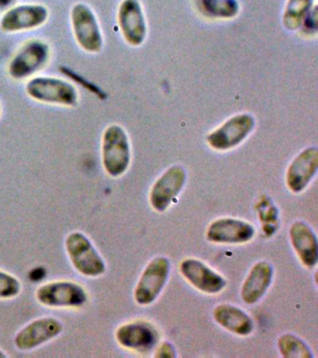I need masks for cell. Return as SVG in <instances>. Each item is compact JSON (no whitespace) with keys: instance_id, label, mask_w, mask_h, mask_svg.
I'll list each match as a JSON object with an SVG mask.
<instances>
[{"instance_id":"8992f818","label":"cell","mask_w":318,"mask_h":358,"mask_svg":"<svg viewBox=\"0 0 318 358\" xmlns=\"http://www.w3.org/2000/svg\"><path fill=\"white\" fill-rule=\"evenodd\" d=\"M171 263L166 257H156L150 260L133 291V299L141 306L152 304L160 296L168 281Z\"/></svg>"},{"instance_id":"484cf974","label":"cell","mask_w":318,"mask_h":358,"mask_svg":"<svg viewBox=\"0 0 318 358\" xmlns=\"http://www.w3.org/2000/svg\"><path fill=\"white\" fill-rule=\"evenodd\" d=\"M16 0H0V10H6L15 5Z\"/></svg>"},{"instance_id":"ac0fdd59","label":"cell","mask_w":318,"mask_h":358,"mask_svg":"<svg viewBox=\"0 0 318 358\" xmlns=\"http://www.w3.org/2000/svg\"><path fill=\"white\" fill-rule=\"evenodd\" d=\"M273 279V268L270 263L261 260L252 266L243 282L241 298L245 303L256 304L261 301L270 287Z\"/></svg>"},{"instance_id":"277c9868","label":"cell","mask_w":318,"mask_h":358,"mask_svg":"<svg viewBox=\"0 0 318 358\" xmlns=\"http://www.w3.org/2000/svg\"><path fill=\"white\" fill-rule=\"evenodd\" d=\"M72 33L83 52L96 55L104 47V36L93 8L83 2L73 5L71 10Z\"/></svg>"},{"instance_id":"d6986e66","label":"cell","mask_w":318,"mask_h":358,"mask_svg":"<svg viewBox=\"0 0 318 358\" xmlns=\"http://www.w3.org/2000/svg\"><path fill=\"white\" fill-rule=\"evenodd\" d=\"M213 318L223 329L241 337L252 334L255 329L252 317L236 305H217L213 310Z\"/></svg>"},{"instance_id":"cb8c5ba5","label":"cell","mask_w":318,"mask_h":358,"mask_svg":"<svg viewBox=\"0 0 318 358\" xmlns=\"http://www.w3.org/2000/svg\"><path fill=\"white\" fill-rule=\"evenodd\" d=\"M303 27L304 31H307L310 34L317 32V6H315L314 8H312L311 11L308 14H307L305 18H304L303 21V24H301V27Z\"/></svg>"},{"instance_id":"6da1fadb","label":"cell","mask_w":318,"mask_h":358,"mask_svg":"<svg viewBox=\"0 0 318 358\" xmlns=\"http://www.w3.org/2000/svg\"><path fill=\"white\" fill-rule=\"evenodd\" d=\"M24 91L27 96L44 105L74 108L79 103L76 86L54 76H35L27 80Z\"/></svg>"},{"instance_id":"5b68a950","label":"cell","mask_w":318,"mask_h":358,"mask_svg":"<svg viewBox=\"0 0 318 358\" xmlns=\"http://www.w3.org/2000/svg\"><path fill=\"white\" fill-rule=\"evenodd\" d=\"M66 253L75 270L83 276L99 277L107 271L104 259L85 234L73 231L65 242Z\"/></svg>"},{"instance_id":"3957f363","label":"cell","mask_w":318,"mask_h":358,"mask_svg":"<svg viewBox=\"0 0 318 358\" xmlns=\"http://www.w3.org/2000/svg\"><path fill=\"white\" fill-rule=\"evenodd\" d=\"M52 56L50 45L43 39H29L22 44L8 64V74L13 80H29L45 69Z\"/></svg>"},{"instance_id":"4316f807","label":"cell","mask_w":318,"mask_h":358,"mask_svg":"<svg viewBox=\"0 0 318 358\" xmlns=\"http://www.w3.org/2000/svg\"><path fill=\"white\" fill-rule=\"evenodd\" d=\"M2 357H7V355L5 354V352L3 351H2L1 349H0V358H2Z\"/></svg>"},{"instance_id":"9a60e30c","label":"cell","mask_w":318,"mask_h":358,"mask_svg":"<svg viewBox=\"0 0 318 358\" xmlns=\"http://www.w3.org/2000/svg\"><path fill=\"white\" fill-rule=\"evenodd\" d=\"M318 169L317 147H309L301 151L287 167L286 184L290 192L298 194L311 183Z\"/></svg>"},{"instance_id":"e0dca14e","label":"cell","mask_w":318,"mask_h":358,"mask_svg":"<svg viewBox=\"0 0 318 358\" xmlns=\"http://www.w3.org/2000/svg\"><path fill=\"white\" fill-rule=\"evenodd\" d=\"M289 234L292 248L303 265L315 268L318 262V242L311 227L303 221H295L290 226Z\"/></svg>"},{"instance_id":"d4e9b609","label":"cell","mask_w":318,"mask_h":358,"mask_svg":"<svg viewBox=\"0 0 318 358\" xmlns=\"http://www.w3.org/2000/svg\"><path fill=\"white\" fill-rule=\"evenodd\" d=\"M154 357L157 358H175L178 357L174 345L169 341H164L156 350Z\"/></svg>"},{"instance_id":"7402d4cb","label":"cell","mask_w":318,"mask_h":358,"mask_svg":"<svg viewBox=\"0 0 318 358\" xmlns=\"http://www.w3.org/2000/svg\"><path fill=\"white\" fill-rule=\"evenodd\" d=\"M200 6L206 16L215 19H233L240 10L237 0H200Z\"/></svg>"},{"instance_id":"603a6c76","label":"cell","mask_w":318,"mask_h":358,"mask_svg":"<svg viewBox=\"0 0 318 358\" xmlns=\"http://www.w3.org/2000/svg\"><path fill=\"white\" fill-rule=\"evenodd\" d=\"M22 290L20 281L13 274L0 271V299H10L15 298Z\"/></svg>"},{"instance_id":"5bb4252c","label":"cell","mask_w":318,"mask_h":358,"mask_svg":"<svg viewBox=\"0 0 318 358\" xmlns=\"http://www.w3.org/2000/svg\"><path fill=\"white\" fill-rule=\"evenodd\" d=\"M63 324L55 317H41L30 322L16 334L15 344L21 351H31L57 338Z\"/></svg>"},{"instance_id":"30bf717a","label":"cell","mask_w":318,"mask_h":358,"mask_svg":"<svg viewBox=\"0 0 318 358\" xmlns=\"http://www.w3.org/2000/svg\"><path fill=\"white\" fill-rule=\"evenodd\" d=\"M187 180L186 170L173 165L154 182L150 192V203L159 213L166 212L180 194Z\"/></svg>"},{"instance_id":"7c38bea8","label":"cell","mask_w":318,"mask_h":358,"mask_svg":"<svg viewBox=\"0 0 318 358\" xmlns=\"http://www.w3.org/2000/svg\"><path fill=\"white\" fill-rule=\"evenodd\" d=\"M180 273L201 292L216 295L224 290L227 281L222 274L195 257H187L180 262Z\"/></svg>"},{"instance_id":"4fadbf2b","label":"cell","mask_w":318,"mask_h":358,"mask_svg":"<svg viewBox=\"0 0 318 358\" xmlns=\"http://www.w3.org/2000/svg\"><path fill=\"white\" fill-rule=\"evenodd\" d=\"M118 24L125 41L131 46L143 44L147 38V20L139 0H122L118 8Z\"/></svg>"},{"instance_id":"2e32d148","label":"cell","mask_w":318,"mask_h":358,"mask_svg":"<svg viewBox=\"0 0 318 358\" xmlns=\"http://www.w3.org/2000/svg\"><path fill=\"white\" fill-rule=\"evenodd\" d=\"M115 338L117 343L125 349L146 352L158 343L159 333L149 322L138 320L119 327Z\"/></svg>"},{"instance_id":"44dd1931","label":"cell","mask_w":318,"mask_h":358,"mask_svg":"<svg viewBox=\"0 0 318 358\" xmlns=\"http://www.w3.org/2000/svg\"><path fill=\"white\" fill-rule=\"evenodd\" d=\"M277 347L281 357L284 358H312V350L298 336L284 333L278 338Z\"/></svg>"},{"instance_id":"7a4b0ae2","label":"cell","mask_w":318,"mask_h":358,"mask_svg":"<svg viewBox=\"0 0 318 358\" xmlns=\"http://www.w3.org/2000/svg\"><path fill=\"white\" fill-rule=\"evenodd\" d=\"M101 159L105 172L111 178H120L129 169L132 151L129 136L122 126L111 124L103 131Z\"/></svg>"},{"instance_id":"9c48e42d","label":"cell","mask_w":318,"mask_h":358,"mask_svg":"<svg viewBox=\"0 0 318 358\" xmlns=\"http://www.w3.org/2000/svg\"><path fill=\"white\" fill-rule=\"evenodd\" d=\"M36 298L46 307L80 308L87 302L88 294L78 282L55 281L38 287Z\"/></svg>"},{"instance_id":"83f0119b","label":"cell","mask_w":318,"mask_h":358,"mask_svg":"<svg viewBox=\"0 0 318 358\" xmlns=\"http://www.w3.org/2000/svg\"><path fill=\"white\" fill-rule=\"evenodd\" d=\"M1 115H2V105H1V103H0V117H1Z\"/></svg>"},{"instance_id":"8fae6325","label":"cell","mask_w":318,"mask_h":358,"mask_svg":"<svg viewBox=\"0 0 318 358\" xmlns=\"http://www.w3.org/2000/svg\"><path fill=\"white\" fill-rule=\"evenodd\" d=\"M256 229L247 221L233 217H222L212 221L206 229L209 242L219 245H242L255 237Z\"/></svg>"},{"instance_id":"ba28073f","label":"cell","mask_w":318,"mask_h":358,"mask_svg":"<svg viewBox=\"0 0 318 358\" xmlns=\"http://www.w3.org/2000/svg\"><path fill=\"white\" fill-rule=\"evenodd\" d=\"M49 16L48 8L43 4L13 5L0 18V30L5 34L35 30L45 24Z\"/></svg>"},{"instance_id":"52a82bcc","label":"cell","mask_w":318,"mask_h":358,"mask_svg":"<svg viewBox=\"0 0 318 358\" xmlns=\"http://www.w3.org/2000/svg\"><path fill=\"white\" fill-rule=\"evenodd\" d=\"M256 126V120L250 113L234 115L206 137L209 147L217 151H227L241 145Z\"/></svg>"},{"instance_id":"ffe728a7","label":"cell","mask_w":318,"mask_h":358,"mask_svg":"<svg viewBox=\"0 0 318 358\" xmlns=\"http://www.w3.org/2000/svg\"><path fill=\"white\" fill-rule=\"evenodd\" d=\"M315 0H287L283 13V24L287 30L301 28L307 14L315 7Z\"/></svg>"}]
</instances>
